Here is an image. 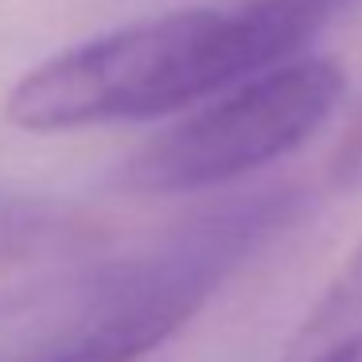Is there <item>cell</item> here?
I'll list each match as a JSON object with an SVG mask.
<instances>
[{
	"label": "cell",
	"instance_id": "cell-1",
	"mask_svg": "<svg viewBox=\"0 0 362 362\" xmlns=\"http://www.w3.org/2000/svg\"><path fill=\"white\" fill-rule=\"evenodd\" d=\"M304 206L288 187L230 199L195 214L152 250L82 276L55 335L20 362H141L183 327L211 292L276 238Z\"/></svg>",
	"mask_w": 362,
	"mask_h": 362
},
{
	"label": "cell",
	"instance_id": "cell-2",
	"mask_svg": "<svg viewBox=\"0 0 362 362\" xmlns=\"http://www.w3.org/2000/svg\"><path fill=\"white\" fill-rule=\"evenodd\" d=\"M234 8H180L133 20L43 59L4 98L24 133H74L183 113L250 78Z\"/></svg>",
	"mask_w": 362,
	"mask_h": 362
},
{
	"label": "cell",
	"instance_id": "cell-3",
	"mask_svg": "<svg viewBox=\"0 0 362 362\" xmlns=\"http://www.w3.org/2000/svg\"><path fill=\"white\" fill-rule=\"evenodd\" d=\"M343 66L296 55L183 110L175 125L121 164L117 183L136 195H183L234 183L308 144L343 98Z\"/></svg>",
	"mask_w": 362,
	"mask_h": 362
},
{
	"label": "cell",
	"instance_id": "cell-4",
	"mask_svg": "<svg viewBox=\"0 0 362 362\" xmlns=\"http://www.w3.org/2000/svg\"><path fill=\"white\" fill-rule=\"evenodd\" d=\"M86 238L90 222L74 206L35 195H0V269L51 257Z\"/></svg>",
	"mask_w": 362,
	"mask_h": 362
},
{
	"label": "cell",
	"instance_id": "cell-5",
	"mask_svg": "<svg viewBox=\"0 0 362 362\" xmlns=\"http://www.w3.org/2000/svg\"><path fill=\"white\" fill-rule=\"evenodd\" d=\"M354 327H362V242L296 327L292 351H312V346H323Z\"/></svg>",
	"mask_w": 362,
	"mask_h": 362
},
{
	"label": "cell",
	"instance_id": "cell-6",
	"mask_svg": "<svg viewBox=\"0 0 362 362\" xmlns=\"http://www.w3.org/2000/svg\"><path fill=\"white\" fill-rule=\"evenodd\" d=\"M362 172V110L354 117L346 141L339 144V156H335V180H354Z\"/></svg>",
	"mask_w": 362,
	"mask_h": 362
},
{
	"label": "cell",
	"instance_id": "cell-7",
	"mask_svg": "<svg viewBox=\"0 0 362 362\" xmlns=\"http://www.w3.org/2000/svg\"><path fill=\"white\" fill-rule=\"evenodd\" d=\"M308 362H362V327L323 343L320 351H315V358H308Z\"/></svg>",
	"mask_w": 362,
	"mask_h": 362
}]
</instances>
